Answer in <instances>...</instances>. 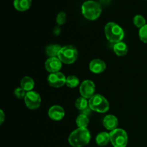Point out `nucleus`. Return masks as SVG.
<instances>
[{
  "label": "nucleus",
  "mask_w": 147,
  "mask_h": 147,
  "mask_svg": "<svg viewBox=\"0 0 147 147\" xmlns=\"http://www.w3.org/2000/svg\"><path fill=\"white\" fill-rule=\"evenodd\" d=\"M90 133L87 128H78L68 137V142L73 147H83L90 142Z\"/></svg>",
  "instance_id": "f257e3e1"
},
{
  "label": "nucleus",
  "mask_w": 147,
  "mask_h": 147,
  "mask_svg": "<svg viewBox=\"0 0 147 147\" xmlns=\"http://www.w3.org/2000/svg\"><path fill=\"white\" fill-rule=\"evenodd\" d=\"M82 14L83 17L88 20H96L100 17L102 9L100 4L93 0H88L82 4Z\"/></svg>",
  "instance_id": "f03ea898"
},
{
  "label": "nucleus",
  "mask_w": 147,
  "mask_h": 147,
  "mask_svg": "<svg viewBox=\"0 0 147 147\" xmlns=\"http://www.w3.org/2000/svg\"><path fill=\"white\" fill-rule=\"evenodd\" d=\"M104 30L107 40L114 44L121 42L124 37L123 30L115 22H109L106 24Z\"/></svg>",
  "instance_id": "7ed1b4c3"
},
{
  "label": "nucleus",
  "mask_w": 147,
  "mask_h": 147,
  "mask_svg": "<svg viewBox=\"0 0 147 147\" xmlns=\"http://www.w3.org/2000/svg\"><path fill=\"white\" fill-rule=\"evenodd\" d=\"M89 107L98 113H106L109 111V103L107 99L100 94H96L89 99Z\"/></svg>",
  "instance_id": "20e7f679"
},
{
  "label": "nucleus",
  "mask_w": 147,
  "mask_h": 147,
  "mask_svg": "<svg viewBox=\"0 0 147 147\" xmlns=\"http://www.w3.org/2000/svg\"><path fill=\"white\" fill-rule=\"evenodd\" d=\"M78 53L74 46L66 45L63 47L58 54V58L63 63L67 65L73 64L77 60Z\"/></svg>",
  "instance_id": "39448f33"
},
{
  "label": "nucleus",
  "mask_w": 147,
  "mask_h": 147,
  "mask_svg": "<svg viewBox=\"0 0 147 147\" xmlns=\"http://www.w3.org/2000/svg\"><path fill=\"white\" fill-rule=\"evenodd\" d=\"M110 142L114 147H126L128 144L127 133L122 129H116L110 132Z\"/></svg>",
  "instance_id": "423d86ee"
},
{
  "label": "nucleus",
  "mask_w": 147,
  "mask_h": 147,
  "mask_svg": "<svg viewBox=\"0 0 147 147\" xmlns=\"http://www.w3.org/2000/svg\"><path fill=\"white\" fill-rule=\"evenodd\" d=\"M24 99L27 107L31 110L38 109L41 104L42 100L40 95L34 90L27 92V94Z\"/></svg>",
  "instance_id": "0eeeda50"
},
{
  "label": "nucleus",
  "mask_w": 147,
  "mask_h": 147,
  "mask_svg": "<svg viewBox=\"0 0 147 147\" xmlns=\"http://www.w3.org/2000/svg\"><path fill=\"white\" fill-rule=\"evenodd\" d=\"M96 86L91 80H86L82 82L80 86V93L82 97L86 99H90L94 96Z\"/></svg>",
  "instance_id": "6e6552de"
},
{
  "label": "nucleus",
  "mask_w": 147,
  "mask_h": 147,
  "mask_svg": "<svg viewBox=\"0 0 147 147\" xmlns=\"http://www.w3.org/2000/svg\"><path fill=\"white\" fill-rule=\"evenodd\" d=\"M47 82L51 87L61 88L66 84V78L60 72L50 73L47 77Z\"/></svg>",
  "instance_id": "1a4fd4ad"
},
{
  "label": "nucleus",
  "mask_w": 147,
  "mask_h": 147,
  "mask_svg": "<svg viewBox=\"0 0 147 147\" xmlns=\"http://www.w3.org/2000/svg\"><path fill=\"white\" fill-rule=\"evenodd\" d=\"M63 63L58 58V57H49L45 63V67L49 73H57L62 67Z\"/></svg>",
  "instance_id": "9d476101"
},
{
  "label": "nucleus",
  "mask_w": 147,
  "mask_h": 147,
  "mask_svg": "<svg viewBox=\"0 0 147 147\" xmlns=\"http://www.w3.org/2000/svg\"><path fill=\"white\" fill-rule=\"evenodd\" d=\"M48 116L50 119L55 121H61L65 116V111L60 106H53L50 108L48 111Z\"/></svg>",
  "instance_id": "9b49d317"
},
{
  "label": "nucleus",
  "mask_w": 147,
  "mask_h": 147,
  "mask_svg": "<svg viewBox=\"0 0 147 147\" xmlns=\"http://www.w3.org/2000/svg\"><path fill=\"white\" fill-rule=\"evenodd\" d=\"M106 65L103 60L100 59H94L91 60L89 64V69L90 71L95 74H100L105 71Z\"/></svg>",
  "instance_id": "f8f14e48"
},
{
  "label": "nucleus",
  "mask_w": 147,
  "mask_h": 147,
  "mask_svg": "<svg viewBox=\"0 0 147 147\" xmlns=\"http://www.w3.org/2000/svg\"><path fill=\"white\" fill-rule=\"evenodd\" d=\"M103 124L107 130L113 131L117 129L118 125H119V121L116 116L109 114L104 117Z\"/></svg>",
  "instance_id": "ddd939ff"
},
{
  "label": "nucleus",
  "mask_w": 147,
  "mask_h": 147,
  "mask_svg": "<svg viewBox=\"0 0 147 147\" xmlns=\"http://www.w3.org/2000/svg\"><path fill=\"white\" fill-rule=\"evenodd\" d=\"M32 0H14V7L17 11H25L30 8Z\"/></svg>",
  "instance_id": "4468645a"
},
{
  "label": "nucleus",
  "mask_w": 147,
  "mask_h": 147,
  "mask_svg": "<svg viewBox=\"0 0 147 147\" xmlns=\"http://www.w3.org/2000/svg\"><path fill=\"white\" fill-rule=\"evenodd\" d=\"M113 51L116 53V55L119 56V57L126 55L128 53L127 45L123 42L115 43L113 45Z\"/></svg>",
  "instance_id": "2eb2a0df"
},
{
  "label": "nucleus",
  "mask_w": 147,
  "mask_h": 147,
  "mask_svg": "<svg viewBox=\"0 0 147 147\" xmlns=\"http://www.w3.org/2000/svg\"><path fill=\"white\" fill-rule=\"evenodd\" d=\"M20 86L22 88L24 89L26 92L32 91L34 87V82L30 77L26 76L22 79L20 82Z\"/></svg>",
  "instance_id": "dca6fc26"
},
{
  "label": "nucleus",
  "mask_w": 147,
  "mask_h": 147,
  "mask_svg": "<svg viewBox=\"0 0 147 147\" xmlns=\"http://www.w3.org/2000/svg\"><path fill=\"white\" fill-rule=\"evenodd\" d=\"M109 141H110V134L107 132H100L96 136V142L100 146H104L107 145Z\"/></svg>",
  "instance_id": "f3484780"
},
{
  "label": "nucleus",
  "mask_w": 147,
  "mask_h": 147,
  "mask_svg": "<svg viewBox=\"0 0 147 147\" xmlns=\"http://www.w3.org/2000/svg\"><path fill=\"white\" fill-rule=\"evenodd\" d=\"M62 47L58 44H53L50 45L46 47V54L50 57H57Z\"/></svg>",
  "instance_id": "a211bd4d"
},
{
  "label": "nucleus",
  "mask_w": 147,
  "mask_h": 147,
  "mask_svg": "<svg viewBox=\"0 0 147 147\" xmlns=\"http://www.w3.org/2000/svg\"><path fill=\"white\" fill-rule=\"evenodd\" d=\"M75 105H76V107L82 112L90 108L89 107V102L88 101L87 99L82 96L76 100Z\"/></svg>",
  "instance_id": "6ab92c4d"
},
{
  "label": "nucleus",
  "mask_w": 147,
  "mask_h": 147,
  "mask_svg": "<svg viewBox=\"0 0 147 147\" xmlns=\"http://www.w3.org/2000/svg\"><path fill=\"white\" fill-rule=\"evenodd\" d=\"M88 116L86 114L81 113L76 119V124L78 128H87V126H88Z\"/></svg>",
  "instance_id": "aec40b11"
},
{
  "label": "nucleus",
  "mask_w": 147,
  "mask_h": 147,
  "mask_svg": "<svg viewBox=\"0 0 147 147\" xmlns=\"http://www.w3.org/2000/svg\"><path fill=\"white\" fill-rule=\"evenodd\" d=\"M79 84H80V80L76 76H69L66 78V85L67 87L70 88H74L79 86Z\"/></svg>",
  "instance_id": "412c9836"
},
{
  "label": "nucleus",
  "mask_w": 147,
  "mask_h": 147,
  "mask_svg": "<svg viewBox=\"0 0 147 147\" xmlns=\"http://www.w3.org/2000/svg\"><path fill=\"white\" fill-rule=\"evenodd\" d=\"M134 24L138 28H142L144 25H146V20L142 15H136L134 17Z\"/></svg>",
  "instance_id": "4be33fe9"
},
{
  "label": "nucleus",
  "mask_w": 147,
  "mask_h": 147,
  "mask_svg": "<svg viewBox=\"0 0 147 147\" xmlns=\"http://www.w3.org/2000/svg\"><path fill=\"white\" fill-rule=\"evenodd\" d=\"M139 38L143 42L147 43V24L140 28L139 32Z\"/></svg>",
  "instance_id": "5701e85b"
},
{
  "label": "nucleus",
  "mask_w": 147,
  "mask_h": 147,
  "mask_svg": "<svg viewBox=\"0 0 147 147\" xmlns=\"http://www.w3.org/2000/svg\"><path fill=\"white\" fill-rule=\"evenodd\" d=\"M66 22V14L65 11H60L56 17V22L59 26L63 25Z\"/></svg>",
  "instance_id": "b1692460"
},
{
  "label": "nucleus",
  "mask_w": 147,
  "mask_h": 147,
  "mask_svg": "<svg viewBox=\"0 0 147 147\" xmlns=\"http://www.w3.org/2000/svg\"><path fill=\"white\" fill-rule=\"evenodd\" d=\"M14 94L17 98L22 99L24 98L26 94H27V92H26L24 89L22 88H16L15 90H14Z\"/></svg>",
  "instance_id": "393cba45"
},
{
  "label": "nucleus",
  "mask_w": 147,
  "mask_h": 147,
  "mask_svg": "<svg viewBox=\"0 0 147 147\" xmlns=\"http://www.w3.org/2000/svg\"><path fill=\"white\" fill-rule=\"evenodd\" d=\"M4 111L2 110H0V124H2V123L4 122Z\"/></svg>",
  "instance_id": "a878e982"
},
{
  "label": "nucleus",
  "mask_w": 147,
  "mask_h": 147,
  "mask_svg": "<svg viewBox=\"0 0 147 147\" xmlns=\"http://www.w3.org/2000/svg\"><path fill=\"white\" fill-rule=\"evenodd\" d=\"M60 31H61V30H60V27H55L54 30H53V33L55 34V35L57 36V35H59V34H60Z\"/></svg>",
  "instance_id": "bb28decb"
},
{
  "label": "nucleus",
  "mask_w": 147,
  "mask_h": 147,
  "mask_svg": "<svg viewBox=\"0 0 147 147\" xmlns=\"http://www.w3.org/2000/svg\"><path fill=\"white\" fill-rule=\"evenodd\" d=\"M100 1L103 3H104V4H108V3L110 2L111 0H100Z\"/></svg>",
  "instance_id": "cd10ccee"
}]
</instances>
